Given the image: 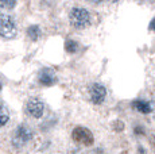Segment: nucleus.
<instances>
[{"instance_id":"nucleus-1","label":"nucleus","mask_w":155,"mask_h":154,"mask_svg":"<svg viewBox=\"0 0 155 154\" xmlns=\"http://www.w3.org/2000/svg\"><path fill=\"white\" fill-rule=\"evenodd\" d=\"M69 22L77 30H84V28L91 26L92 18L88 10H85L82 7H74L69 12Z\"/></svg>"},{"instance_id":"nucleus-2","label":"nucleus","mask_w":155,"mask_h":154,"mask_svg":"<svg viewBox=\"0 0 155 154\" xmlns=\"http://www.w3.org/2000/svg\"><path fill=\"white\" fill-rule=\"evenodd\" d=\"M18 35L16 22L11 15L0 16V37L4 39H14Z\"/></svg>"},{"instance_id":"nucleus-3","label":"nucleus","mask_w":155,"mask_h":154,"mask_svg":"<svg viewBox=\"0 0 155 154\" xmlns=\"http://www.w3.org/2000/svg\"><path fill=\"white\" fill-rule=\"evenodd\" d=\"M32 138V130L26 124H19L15 129L14 135H12V145L15 147H23L27 145V142L31 141Z\"/></svg>"},{"instance_id":"nucleus-4","label":"nucleus","mask_w":155,"mask_h":154,"mask_svg":"<svg viewBox=\"0 0 155 154\" xmlns=\"http://www.w3.org/2000/svg\"><path fill=\"white\" fill-rule=\"evenodd\" d=\"M71 138L76 143L81 145V146H92L94 143V137L92 131L82 126L74 127L73 131H71Z\"/></svg>"},{"instance_id":"nucleus-5","label":"nucleus","mask_w":155,"mask_h":154,"mask_svg":"<svg viewBox=\"0 0 155 154\" xmlns=\"http://www.w3.org/2000/svg\"><path fill=\"white\" fill-rule=\"evenodd\" d=\"M89 96L93 104H103L107 97V88L100 82H93L89 88Z\"/></svg>"},{"instance_id":"nucleus-6","label":"nucleus","mask_w":155,"mask_h":154,"mask_svg":"<svg viewBox=\"0 0 155 154\" xmlns=\"http://www.w3.org/2000/svg\"><path fill=\"white\" fill-rule=\"evenodd\" d=\"M45 112V104L38 99H30L26 104V114L28 116L34 118V119H39L42 118Z\"/></svg>"},{"instance_id":"nucleus-7","label":"nucleus","mask_w":155,"mask_h":154,"mask_svg":"<svg viewBox=\"0 0 155 154\" xmlns=\"http://www.w3.org/2000/svg\"><path fill=\"white\" fill-rule=\"evenodd\" d=\"M38 80H39V82L42 85H45V87H51V85H54L57 82V76H55V73L53 72V69H50V68H43L39 72V75H38Z\"/></svg>"},{"instance_id":"nucleus-8","label":"nucleus","mask_w":155,"mask_h":154,"mask_svg":"<svg viewBox=\"0 0 155 154\" xmlns=\"http://www.w3.org/2000/svg\"><path fill=\"white\" fill-rule=\"evenodd\" d=\"M132 107L136 109L138 112H140V114H150L151 111H153V107H151V104L148 102H146V100H142V99H138L135 100V102H132Z\"/></svg>"},{"instance_id":"nucleus-9","label":"nucleus","mask_w":155,"mask_h":154,"mask_svg":"<svg viewBox=\"0 0 155 154\" xmlns=\"http://www.w3.org/2000/svg\"><path fill=\"white\" fill-rule=\"evenodd\" d=\"M27 35H28V38L31 41H38L41 38V35H42V31H41L39 26L32 25V26H30V27L27 28Z\"/></svg>"},{"instance_id":"nucleus-10","label":"nucleus","mask_w":155,"mask_h":154,"mask_svg":"<svg viewBox=\"0 0 155 154\" xmlns=\"http://www.w3.org/2000/svg\"><path fill=\"white\" fill-rule=\"evenodd\" d=\"M8 122H10V112L4 104L0 103V127H4Z\"/></svg>"},{"instance_id":"nucleus-11","label":"nucleus","mask_w":155,"mask_h":154,"mask_svg":"<svg viewBox=\"0 0 155 154\" xmlns=\"http://www.w3.org/2000/svg\"><path fill=\"white\" fill-rule=\"evenodd\" d=\"M65 50L69 54H74V53L78 52V43L74 39H66V42H65Z\"/></svg>"},{"instance_id":"nucleus-12","label":"nucleus","mask_w":155,"mask_h":154,"mask_svg":"<svg viewBox=\"0 0 155 154\" xmlns=\"http://www.w3.org/2000/svg\"><path fill=\"white\" fill-rule=\"evenodd\" d=\"M18 0H0V8L2 10H12L16 5Z\"/></svg>"},{"instance_id":"nucleus-13","label":"nucleus","mask_w":155,"mask_h":154,"mask_svg":"<svg viewBox=\"0 0 155 154\" xmlns=\"http://www.w3.org/2000/svg\"><path fill=\"white\" fill-rule=\"evenodd\" d=\"M113 129H115L116 131H123L124 130V123L121 122V120H117V122H115V124H113Z\"/></svg>"},{"instance_id":"nucleus-14","label":"nucleus","mask_w":155,"mask_h":154,"mask_svg":"<svg viewBox=\"0 0 155 154\" xmlns=\"http://www.w3.org/2000/svg\"><path fill=\"white\" fill-rule=\"evenodd\" d=\"M134 131H135L136 135H143V134H144V129H143L142 126H135Z\"/></svg>"},{"instance_id":"nucleus-15","label":"nucleus","mask_w":155,"mask_h":154,"mask_svg":"<svg viewBox=\"0 0 155 154\" xmlns=\"http://www.w3.org/2000/svg\"><path fill=\"white\" fill-rule=\"evenodd\" d=\"M148 30L155 31V18H153V19L150 20V23H148Z\"/></svg>"},{"instance_id":"nucleus-16","label":"nucleus","mask_w":155,"mask_h":154,"mask_svg":"<svg viewBox=\"0 0 155 154\" xmlns=\"http://www.w3.org/2000/svg\"><path fill=\"white\" fill-rule=\"evenodd\" d=\"M150 143H151V146H153L154 150H155V134H151L150 135Z\"/></svg>"},{"instance_id":"nucleus-17","label":"nucleus","mask_w":155,"mask_h":154,"mask_svg":"<svg viewBox=\"0 0 155 154\" xmlns=\"http://www.w3.org/2000/svg\"><path fill=\"white\" fill-rule=\"evenodd\" d=\"M88 2L93 3V4H100V3H103V2H104V0H88Z\"/></svg>"},{"instance_id":"nucleus-18","label":"nucleus","mask_w":155,"mask_h":154,"mask_svg":"<svg viewBox=\"0 0 155 154\" xmlns=\"http://www.w3.org/2000/svg\"><path fill=\"white\" fill-rule=\"evenodd\" d=\"M109 2H111V3H117L119 0H109Z\"/></svg>"},{"instance_id":"nucleus-19","label":"nucleus","mask_w":155,"mask_h":154,"mask_svg":"<svg viewBox=\"0 0 155 154\" xmlns=\"http://www.w3.org/2000/svg\"><path fill=\"white\" fill-rule=\"evenodd\" d=\"M0 91H2V84H0Z\"/></svg>"}]
</instances>
